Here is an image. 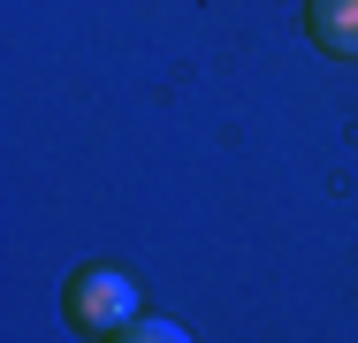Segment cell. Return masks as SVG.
<instances>
[{"mask_svg":"<svg viewBox=\"0 0 358 343\" xmlns=\"http://www.w3.org/2000/svg\"><path fill=\"white\" fill-rule=\"evenodd\" d=\"M69 321L84 336H122V328L138 321V282L122 267H84L69 282Z\"/></svg>","mask_w":358,"mask_h":343,"instance_id":"6da1fadb","label":"cell"},{"mask_svg":"<svg viewBox=\"0 0 358 343\" xmlns=\"http://www.w3.org/2000/svg\"><path fill=\"white\" fill-rule=\"evenodd\" d=\"M313 31L328 54H351L358 62V0H313Z\"/></svg>","mask_w":358,"mask_h":343,"instance_id":"7a4b0ae2","label":"cell"},{"mask_svg":"<svg viewBox=\"0 0 358 343\" xmlns=\"http://www.w3.org/2000/svg\"><path fill=\"white\" fill-rule=\"evenodd\" d=\"M107 343H191V328H176V321H130L122 336H107Z\"/></svg>","mask_w":358,"mask_h":343,"instance_id":"3957f363","label":"cell"}]
</instances>
